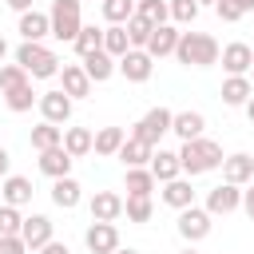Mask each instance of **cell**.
Wrapping results in <instances>:
<instances>
[{
    "mask_svg": "<svg viewBox=\"0 0 254 254\" xmlns=\"http://www.w3.org/2000/svg\"><path fill=\"white\" fill-rule=\"evenodd\" d=\"M179 36H183V32H175L171 24H163V28H155V36H151V44H147V56H151V60H163V56H175V48H179Z\"/></svg>",
    "mask_w": 254,
    "mask_h": 254,
    "instance_id": "d4e9b609",
    "label": "cell"
},
{
    "mask_svg": "<svg viewBox=\"0 0 254 254\" xmlns=\"http://www.w3.org/2000/svg\"><path fill=\"white\" fill-rule=\"evenodd\" d=\"M16 64L32 75V79H52V75H60V60H56V52H48L44 44H20L16 48Z\"/></svg>",
    "mask_w": 254,
    "mask_h": 254,
    "instance_id": "3957f363",
    "label": "cell"
},
{
    "mask_svg": "<svg viewBox=\"0 0 254 254\" xmlns=\"http://www.w3.org/2000/svg\"><path fill=\"white\" fill-rule=\"evenodd\" d=\"M222 67H226V75H250V67H254V48L242 44V40L226 44V48H222Z\"/></svg>",
    "mask_w": 254,
    "mask_h": 254,
    "instance_id": "30bf717a",
    "label": "cell"
},
{
    "mask_svg": "<svg viewBox=\"0 0 254 254\" xmlns=\"http://www.w3.org/2000/svg\"><path fill=\"white\" fill-rule=\"evenodd\" d=\"M28 143H32L36 151H52V147H64V131H60L56 123H40V127H32Z\"/></svg>",
    "mask_w": 254,
    "mask_h": 254,
    "instance_id": "f1b7e54d",
    "label": "cell"
},
{
    "mask_svg": "<svg viewBox=\"0 0 254 254\" xmlns=\"http://www.w3.org/2000/svg\"><path fill=\"white\" fill-rule=\"evenodd\" d=\"M71 48L79 52V60H83V56H91V52H103V28H95V24H83Z\"/></svg>",
    "mask_w": 254,
    "mask_h": 254,
    "instance_id": "1f68e13d",
    "label": "cell"
},
{
    "mask_svg": "<svg viewBox=\"0 0 254 254\" xmlns=\"http://www.w3.org/2000/svg\"><path fill=\"white\" fill-rule=\"evenodd\" d=\"M250 179H254V159H250L246 151H238V155H226V159H222V183L242 187V183H250Z\"/></svg>",
    "mask_w": 254,
    "mask_h": 254,
    "instance_id": "9a60e30c",
    "label": "cell"
},
{
    "mask_svg": "<svg viewBox=\"0 0 254 254\" xmlns=\"http://www.w3.org/2000/svg\"><path fill=\"white\" fill-rule=\"evenodd\" d=\"M115 159H123V167L131 171V167H151V159H155V147L151 143H143V139H135V135H127V143L119 147V155Z\"/></svg>",
    "mask_w": 254,
    "mask_h": 254,
    "instance_id": "e0dca14e",
    "label": "cell"
},
{
    "mask_svg": "<svg viewBox=\"0 0 254 254\" xmlns=\"http://www.w3.org/2000/svg\"><path fill=\"white\" fill-rule=\"evenodd\" d=\"M127 36H131V48H143V52H147V44H151V36H155V24L135 12V16L127 20Z\"/></svg>",
    "mask_w": 254,
    "mask_h": 254,
    "instance_id": "836d02e7",
    "label": "cell"
},
{
    "mask_svg": "<svg viewBox=\"0 0 254 254\" xmlns=\"http://www.w3.org/2000/svg\"><path fill=\"white\" fill-rule=\"evenodd\" d=\"M179 234L187 238V242H202L206 234H210V210L206 206H187V210H179Z\"/></svg>",
    "mask_w": 254,
    "mask_h": 254,
    "instance_id": "52a82bcc",
    "label": "cell"
},
{
    "mask_svg": "<svg viewBox=\"0 0 254 254\" xmlns=\"http://www.w3.org/2000/svg\"><path fill=\"white\" fill-rule=\"evenodd\" d=\"M123 214V198L115 190H95L91 194V222H115Z\"/></svg>",
    "mask_w": 254,
    "mask_h": 254,
    "instance_id": "4fadbf2b",
    "label": "cell"
},
{
    "mask_svg": "<svg viewBox=\"0 0 254 254\" xmlns=\"http://www.w3.org/2000/svg\"><path fill=\"white\" fill-rule=\"evenodd\" d=\"M40 254H71V250H67V242H56L52 238L48 246H40Z\"/></svg>",
    "mask_w": 254,
    "mask_h": 254,
    "instance_id": "7bdbcfd3",
    "label": "cell"
},
{
    "mask_svg": "<svg viewBox=\"0 0 254 254\" xmlns=\"http://www.w3.org/2000/svg\"><path fill=\"white\" fill-rule=\"evenodd\" d=\"M135 12L143 20H151L155 28H163L171 20V0H135Z\"/></svg>",
    "mask_w": 254,
    "mask_h": 254,
    "instance_id": "d6a6232c",
    "label": "cell"
},
{
    "mask_svg": "<svg viewBox=\"0 0 254 254\" xmlns=\"http://www.w3.org/2000/svg\"><path fill=\"white\" fill-rule=\"evenodd\" d=\"M4 4H8L12 12H20V16H24V12H32V0H4Z\"/></svg>",
    "mask_w": 254,
    "mask_h": 254,
    "instance_id": "f6af8a7d",
    "label": "cell"
},
{
    "mask_svg": "<svg viewBox=\"0 0 254 254\" xmlns=\"http://www.w3.org/2000/svg\"><path fill=\"white\" fill-rule=\"evenodd\" d=\"M155 175H151V167H131L127 171V194H139V198H151V190H155Z\"/></svg>",
    "mask_w": 254,
    "mask_h": 254,
    "instance_id": "4dcf8cb0",
    "label": "cell"
},
{
    "mask_svg": "<svg viewBox=\"0 0 254 254\" xmlns=\"http://www.w3.org/2000/svg\"><path fill=\"white\" fill-rule=\"evenodd\" d=\"M171 131H175L183 143H190V139H202V131H206V119H202V111H175V123H171Z\"/></svg>",
    "mask_w": 254,
    "mask_h": 254,
    "instance_id": "d6986e66",
    "label": "cell"
},
{
    "mask_svg": "<svg viewBox=\"0 0 254 254\" xmlns=\"http://www.w3.org/2000/svg\"><path fill=\"white\" fill-rule=\"evenodd\" d=\"M163 202H167V206H175V210H187V206H194L190 179H171V183H163Z\"/></svg>",
    "mask_w": 254,
    "mask_h": 254,
    "instance_id": "4316f807",
    "label": "cell"
},
{
    "mask_svg": "<svg viewBox=\"0 0 254 254\" xmlns=\"http://www.w3.org/2000/svg\"><path fill=\"white\" fill-rule=\"evenodd\" d=\"M71 155L64 151V147H52V151H40V171L48 175V179H67L71 175Z\"/></svg>",
    "mask_w": 254,
    "mask_h": 254,
    "instance_id": "ffe728a7",
    "label": "cell"
},
{
    "mask_svg": "<svg viewBox=\"0 0 254 254\" xmlns=\"http://www.w3.org/2000/svg\"><path fill=\"white\" fill-rule=\"evenodd\" d=\"M48 20H52V36H56V40L75 44V36H79V28H83V20H79V0H52Z\"/></svg>",
    "mask_w": 254,
    "mask_h": 254,
    "instance_id": "277c9868",
    "label": "cell"
},
{
    "mask_svg": "<svg viewBox=\"0 0 254 254\" xmlns=\"http://www.w3.org/2000/svg\"><path fill=\"white\" fill-rule=\"evenodd\" d=\"M218 40L214 36H206V32H183L179 36V48H175V60L183 64V67H210V64H218Z\"/></svg>",
    "mask_w": 254,
    "mask_h": 254,
    "instance_id": "6da1fadb",
    "label": "cell"
},
{
    "mask_svg": "<svg viewBox=\"0 0 254 254\" xmlns=\"http://www.w3.org/2000/svg\"><path fill=\"white\" fill-rule=\"evenodd\" d=\"M64 151H67L71 159H83L87 151H95V135H91L87 127H67V131H64Z\"/></svg>",
    "mask_w": 254,
    "mask_h": 254,
    "instance_id": "83f0119b",
    "label": "cell"
},
{
    "mask_svg": "<svg viewBox=\"0 0 254 254\" xmlns=\"http://www.w3.org/2000/svg\"><path fill=\"white\" fill-rule=\"evenodd\" d=\"M246 115H250V123H254V95H250V103H246Z\"/></svg>",
    "mask_w": 254,
    "mask_h": 254,
    "instance_id": "681fc988",
    "label": "cell"
},
{
    "mask_svg": "<svg viewBox=\"0 0 254 254\" xmlns=\"http://www.w3.org/2000/svg\"><path fill=\"white\" fill-rule=\"evenodd\" d=\"M171 20L175 24H194L198 20V0H171Z\"/></svg>",
    "mask_w": 254,
    "mask_h": 254,
    "instance_id": "ab89813d",
    "label": "cell"
},
{
    "mask_svg": "<svg viewBox=\"0 0 254 254\" xmlns=\"http://www.w3.org/2000/svg\"><path fill=\"white\" fill-rule=\"evenodd\" d=\"M171 123H175V111H167V107H151V111L131 127V135L143 139V143H151V147H159V139L171 131Z\"/></svg>",
    "mask_w": 254,
    "mask_h": 254,
    "instance_id": "5b68a950",
    "label": "cell"
},
{
    "mask_svg": "<svg viewBox=\"0 0 254 254\" xmlns=\"http://www.w3.org/2000/svg\"><path fill=\"white\" fill-rule=\"evenodd\" d=\"M4 56H8V40L0 36V64H4Z\"/></svg>",
    "mask_w": 254,
    "mask_h": 254,
    "instance_id": "c3c4849f",
    "label": "cell"
},
{
    "mask_svg": "<svg viewBox=\"0 0 254 254\" xmlns=\"http://www.w3.org/2000/svg\"><path fill=\"white\" fill-rule=\"evenodd\" d=\"M230 4H234L242 16H246V12H254V0H230Z\"/></svg>",
    "mask_w": 254,
    "mask_h": 254,
    "instance_id": "7dc6e473",
    "label": "cell"
},
{
    "mask_svg": "<svg viewBox=\"0 0 254 254\" xmlns=\"http://www.w3.org/2000/svg\"><path fill=\"white\" fill-rule=\"evenodd\" d=\"M0 190H4V179H0Z\"/></svg>",
    "mask_w": 254,
    "mask_h": 254,
    "instance_id": "11a10c76",
    "label": "cell"
},
{
    "mask_svg": "<svg viewBox=\"0 0 254 254\" xmlns=\"http://www.w3.org/2000/svg\"><path fill=\"white\" fill-rule=\"evenodd\" d=\"M83 242H87L91 254H115L119 250V230H115V222H91Z\"/></svg>",
    "mask_w": 254,
    "mask_h": 254,
    "instance_id": "9c48e42d",
    "label": "cell"
},
{
    "mask_svg": "<svg viewBox=\"0 0 254 254\" xmlns=\"http://www.w3.org/2000/svg\"><path fill=\"white\" fill-rule=\"evenodd\" d=\"M123 214H127V222H151V214H155V206H151V198H139V194H127V198H123Z\"/></svg>",
    "mask_w": 254,
    "mask_h": 254,
    "instance_id": "8d00e7d4",
    "label": "cell"
},
{
    "mask_svg": "<svg viewBox=\"0 0 254 254\" xmlns=\"http://www.w3.org/2000/svg\"><path fill=\"white\" fill-rule=\"evenodd\" d=\"M151 175L159 179V183H171V179H183V163H179V151H155V159H151Z\"/></svg>",
    "mask_w": 254,
    "mask_h": 254,
    "instance_id": "44dd1931",
    "label": "cell"
},
{
    "mask_svg": "<svg viewBox=\"0 0 254 254\" xmlns=\"http://www.w3.org/2000/svg\"><path fill=\"white\" fill-rule=\"evenodd\" d=\"M222 147L214 143V139H190V143H183L179 147V163H183V171L187 175H206V171H214V167H222Z\"/></svg>",
    "mask_w": 254,
    "mask_h": 254,
    "instance_id": "7a4b0ae2",
    "label": "cell"
},
{
    "mask_svg": "<svg viewBox=\"0 0 254 254\" xmlns=\"http://www.w3.org/2000/svg\"><path fill=\"white\" fill-rule=\"evenodd\" d=\"M20 238L28 242V250H40V246H48V242H52V218H48V214H28V218H24V230H20Z\"/></svg>",
    "mask_w": 254,
    "mask_h": 254,
    "instance_id": "5bb4252c",
    "label": "cell"
},
{
    "mask_svg": "<svg viewBox=\"0 0 254 254\" xmlns=\"http://www.w3.org/2000/svg\"><path fill=\"white\" fill-rule=\"evenodd\" d=\"M71 95H64V91H44L40 95V115H44V123H67L71 119Z\"/></svg>",
    "mask_w": 254,
    "mask_h": 254,
    "instance_id": "8fae6325",
    "label": "cell"
},
{
    "mask_svg": "<svg viewBox=\"0 0 254 254\" xmlns=\"http://www.w3.org/2000/svg\"><path fill=\"white\" fill-rule=\"evenodd\" d=\"M0 254H28L24 238H0Z\"/></svg>",
    "mask_w": 254,
    "mask_h": 254,
    "instance_id": "b9f144b4",
    "label": "cell"
},
{
    "mask_svg": "<svg viewBox=\"0 0 254 254\" xmlns=\"http://www.w3.org/2000/svg\"><path fill=\"white\" fill-rule=\"evenodd\" d=\"M242 206V187H234V183H218V187H210L206 190V210H210V218L214 214H234Z\"/></svg>",
    "mask_w": 254,
    "mask_h": 254,
    "instance_id": "8992f818",
    "label": "cell"
},
{
    "mask_svg": "<svg viewBox=\"0 0 254 254\" xmlns=\"http://www.w3.org/2000/svg\"><path fill=\"white\" fill-rule=\"evenodd\" d=\"M0 198H4L8 206H28V202H32V179H24V175H8Z\"/></svg>",
    "mask_w": 254,
    "mask_h": 254,
    "instance_id": "484cf974",
    "label": "cell"
},
{
    "mask_svg": "<svg viewBox=\"0 0 254 254\" xmlns=\"http://www.w3.org/2000/svg\"><path fill=\"white\" fill-rule=\"evenodd\" d=\"M99 8H103V20L107 24H127L135 16V0H103Z\"/></svg>",
    "mask_w": 254,
    "mask_h": 254,
    "instance_id": "74e56055",
    "label": "cell"
},
{
    "mask_svg": "<svg viewBox=\"0 0 254 254\" xmlns=\"http://www.w3.org/2000/svg\"><path fill=\"white\" fill-rule=\"evenodd\" d=\"M179 254H198V250H190V246H187V250H179Z\"/></svg>",
    "mask_w": 254,
    "mask_h": 254,
    "instance_id": "816d5d0a",
    "label": "cell"
},
{
    "mask_svg": "<svg viewBox=\"0 0 254 254\" xmlns=\"http://www.w3.org/2000/svg\"><path fill=\"white\" fill-rule=\"evenodd\" d=\"M20 230H24V214H20V206L0 202V238H20Z\"/></svg>",
    "mask_w": 254,
    "mask_h": 254,
    "instance_id": "e575fe53",
    "label": "cell"
},
{
    "mask_svg": "<svg viewBox=\"0 0 254 254\" xmlns=\"http://www.w3.org/2000/svg\"><path fill=\"white\" fill-rule=\"evenodd\" d=\"M202 4H218V0H198V8H202Z\"/></svg>",
    "mask_w": 254,
    "mask_h": 254,
    "instance_id": "f5cc1de1",
    "label": "cell"
},
{
    "mask_svg": "<svg viewBox=\"0 0 254 254\" xmlns=\"http://www.w3.org/2000/svg\"><path fill=\"white\" fill-rule=\"evenodd\" d=\"M4 103H8V111H32V103H40V95L32 91V83H24V87H16V91H4Z\"/></svg>",
    "mask_w": 254,
    "mask_h": 254,
    "instance_id": "d590c367",
    "label": "cell"
},
{
    "mask_svg": "<svg viewBox=\"0 0 254 254\" xmlns=\"http://www.w3.org/2000/svg\"><path fill=\"white\" fill-rule=\"evenodd\" d=\"M250 83H254V67H250Z\"/></svg>",
    "mask_w": 254,
    "mask_h": 254,
    "instance_id": "db71d44e",
    "label": "cell"
},
{
    "mask_svg": "<svg viewBox=\"0 0 254 254\" xmlns=\"http://www.w3.org/2000/svg\"><path fill=\"white\" fill-rule=\"evenodd\" d=\"M8 163H12V155H8V147H0V179L8 175Z\"/></svg>",
    "mask_w": 254,
    "mask_h": 254,
    "instance_id": "bcb514c9",
    "label": "cell"
},
{
    "mask_svg": "<svg viewBox=\"0 0 254 254\" xmlns=\"http://www.w3.org/2000/svg\"><path fill=\"white\" fill-rule=\"evenodd\" d=\"M242 210H246V218H254V187L242 190Z\"/></svg>",
    "mask_w": 254,
    "mask_h": 254,
    "instance_id": "ee69618b",
    "label": "cell"
},
{
    "mask_svg": "<svg viewBox=\"0 0 254 254\" xmlns=\"http://www.w3.org/2000/svg\"><path fill=\"white\" fill-rule=\"evenodd\" d=\"M60 91L64 95H71V99H83V95H91V79H87V71H83V64H64L60 67Z\"/></svg>",
    "mask_w": 254,
    "mask_h": 254,
    "instance_id": "7c38bea8",
    "label": "cell"
},
{
    "mask_svg": "<svg viewBox=\"0 0 254 254\" xmlns=\"http://www.w3.org/2000/svg\"><path fill=\"white\" fill-rule=\"evenodd\" d=\"M115 254H139V250H131V246H127V250H115Z\"/></svg>",
    "mask_w": 254,
    "mask_h": 254,
    "instance_id": "f907efd6",
    "label": "cell"
},
{
    "mask_svg": "<svg viewBox=\"0 0 254 254\" xmlns=\"http://www.w3.org/2000/svg\"><path fill=\"white\" fill-rule=\"evenodd\" d=\"M250 95H254L250 75H226V79H222V103H226V107H246Z\"/></svg>",
    "mask_w": 254,
    "mask_h": 254,
    "instance_id": "2e32d148",
    "label": "cell"
},
{
    "mask_svg": "<svg viewBox=\"0 0 254 254\" xmlns=\"http://www.w3.org/2000/svg\"><path fill=\"white\" fill-rule=\"evenodd\" d=\"M20 36H24L28 44H40L44 36H52V20H48L44 12H36V8H32V12H24V16H20Z\"/></svg>",
    "mask_w": 254,
    "mask_h": 254,
    "instance_id": "603a6c76",
    "label": "cell"
},
{
    "mask_svg": "<svg viewBox=\"0 0 254 254\" xmlns=\"http://www.w3.org/2000/svg\"><path fill=\"white\" fill-rule=\"evenodd\" d=\"M103 52L111 60H123L131 52V36H127V24H107L103 28Z\"/></svg>",
    "mask_w": 254,
    "mask_h": 254,
    "instance_id": "cb8c5ba5",
    "label": "cell"
},
{
    "mask_svg": "<svg viewBox=\"0 0 254 254\" xmlns=\"http://www.w3.org/2000/svg\"><path fill=\"white\" fill-rule=\"evenodd\" d=\"M24 83H32V75H28L20 64H0V91H16V87H24Z\"/></svg>",
    "mask_w": 254,
    "mask_h": 254,
    "instance_id": "f35d334b",
    "label": "cell"
},
{
    "mask_svg": "<svg viewBox=\"0 0 254 254\" xmlns=\"http://www.w3.org/2000/svg\"><path fill=\"white\" fill-rule=\"evenodd\" d=\"M127 143L123 127H99L95 131V155H119V147Z\"/></svg>",
    "mask_w": 254,
    "mask_h": 254,
    "instance_id": "f546056e",
    "label": "cell"
},
{
    "mask_svg": "<svg viewBox=\"0 0 254 254\" xmlns=\"http://www.w3.org/2000/svg\"><path fill=\"white\" fill-rule=\"evenodd\" d=\"M214 12H218V20H226V24H238V20H242V12H238L230 0H218V4H214Z\"/></svg>",
    "mask_w": 254,
    "mask_h": 254,
    "instance_id": "60d3db41",
    "label": "cell"
},
{
    "mask_svg": "<svg viewBox=\"0 0 254 254\" xmlns=\"http://www.w3.org/2000/svg\"><path fill=\"white\" fill-rule=\"evenodd\" d=\"M83 71H87L91 83H107L119 71V60H111L107 52H91V56H83Z\"/></svg>",
    "mask_w": 254,
    "mask_h": 254,
    "instance_id": "ac0fdd59",
    "label": "cell"
},
{
    "mask_svg": "<svg viewBox=\"0 0 254 254\" xmlns=\"http://www.w3.org/2000/svg\"><path fill=\"white\" fill-rule=\"evenodd\" d=\"M119 71H123V79H127V83H147V79H151V71H155V60H151L143 48H131V52L119 60Z\"/></svg>",
    "mask_w": 254,
    "mask_h": 254,
    "instance_id": "ba28073f",
    "label": "cell"
},
{
    "mask_svg": "<svg viewBox=\"0 0 254 254\" xmlns=\"http://www.w3.org/2000/svg\"><path fill=\"white\" fill-rule=\"evenodd\" d=\"M79 198H83V187L67 175V179H52V202L60 206V210H71V206H79Z\"/></svg>",
    "mask_w": 254,
    "mask_h": 254,
    "instance_id": "7402d4cb",
    "label": "cell"
}]
</instances>
